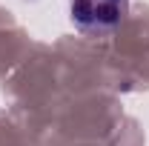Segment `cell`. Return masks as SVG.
I'll use <instances>...</instances> for the list:
<instances>
[{
    "label": "cell",
    "mask_w": 149,
    "mask_h": 146,
    "mask_svg": "<svg viewBox=\"0 0 149 146\" xmlns=\"http://www.w3.org/2000/svg\"><path fill=\"white\" fill-rule=\"evenodd\" d=\"M129 15V0H69V17L83 32H112Z\"/></svg>",
    "instance_id": "1"
}]
</instances>
